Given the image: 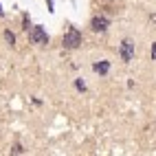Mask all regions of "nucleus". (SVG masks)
<instances>
[{
	"label": "nucleus",
	"instance_id": "obj_1",
	"mask_svg": "<svg viewBox=\"0 0 156 156\" xmlns=\"http://www.w3.org/2000/svg\"><path fill=\"white\" fill-rule=\"evenodd\" d=\"M79 44H81V33H79L75 27H70L66 31V35H64V46L66 48H77Z\"/></svg>",
	"mask_w": 156,
	"mask_h": 156
},
{
	"label": "nucleus",
	"instance_id": "obj_2",
	"mask_svg": "<svg viewBox=\"0 0 156 156\" xmlns=\"http://www.w3.org/2000/svg\"><path fill=\"white\" fill-rule=\"evenodd\" d=\"M29 37H31V42L37 44V46H44V44L48 42V35H46V31H44L42 27H31Z\"/></svg>",
	"mask_w": 156,
	"mask_h": 156
},
{
	"label": "nucleus",
	"instance_id": "obj_3",
	"mask_svg": "<svg viewBox=\"0 0 156 156\" xmlns=\"http://www.w3.org/2000/svg\"><path fill=\"white\" fill-rule=\"evenodd\" d=\"M119 55H121L123 62H132V57H134V42H132V40H123V42H121Z\"/></svg>",
	"mask_w": 156,
	"mask_h": 156
},
{
	"label": "nucleus",
	"instance_id": "obj_4",
	"mask_svg": "<svg viewBox=\"0 0 156 156\" xmlns=\"http://www.w3.org/2000/svg\"><path fill=\"white\" fill-rule=\"evenodd\" d=\"M108 27H110V20L106 16H97V18H92V22H90V29L97 31V33H103Z\"/></svg>",
	"mask_w": 156,
	"mask_h": 156
},
{
	"label": "nucleus",
	"instance_id": "obj_5",
	"mask_svg": "<svg viewBox=\"0 0 156 156\" xmlns=\"http://www.w3.org/2000/svg\"><path fill=\"white\" fill-rule=\"evenodd\" d=\"M92 70L99 73V75H106V73L110 70V64H108V62H97V64L92 66Z\"/></svg>",
	"mask_w": 156,
	"mask_h": 156
},
{
	"label": "nucleus",
	"instance_id": "obj_6",
	"mask_svg": "<svg viewBox=\"0 0 156 156\" xmlns=\"http://www.w3.org/2000/svg\"><path fill=\"white\" fill-rule=\"evenodd\" d=\"M5 40H7V42L13 46V42H16V35L11 33V31H5Z\"/></svg>",
	"mask_w": 156,
	"mask_h": 156
},
{
	"label": "nucleus",
	"instance_id": "obj_7",
	"mask_svg": "<svg viewBox=\"0 0 156 156\" xmlns=\"http://www.w3.org/2000/svg\"><path fill=\"white\" fill-rule=\"evenodd\" d=\"M75 86H77V90H86V84H84L81 79H77V81H75Z\"/></svg>",
	"mask_w": 156,
	"mask_h": 156
},
{
	"label": "nucleus",
	"instance_id": "obj_8",
	"mask_svg": "<svg viewBox=\"0 0 156 156\" xmlns=\"http://www.w3.org/2000/svg\"><path fill=\"white\" fill-rule=\"evenodd\" d=\"M152 57H154V59H156V42H154V44H152Z\"/></svg>",
	"mask_w": 156,
	"mask_h": 156
},
{
	"label": "nucleus",
	"instance_id": "obj_9",
	"mask_svg": "<svg viewBox=\"0 0 156 156\" xmlns=\"http://www.w3.org/2000/svg\"><path fill=\"white\" fill-rule=\"evenodd\" d=\"M0 16H2V9H0Z\"/></svg>",
	"mask_w": 156,
	"mask_h": 156
}]
</instances>
